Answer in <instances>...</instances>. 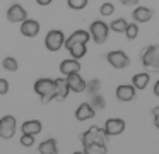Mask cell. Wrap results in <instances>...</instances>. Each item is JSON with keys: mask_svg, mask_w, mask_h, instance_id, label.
<instances>
[{"mask_svg": "<svg viewBox=\"0 0 159 154\" xmlns=\"http://www.w3.org/2000/svg\"><path fill=\"white\" fill-rule=\"evenodd\" d=\"M106 132L104 128H99V127L93 125L89 130L80 135V140H82V147L86 154H106L108 147H106Z\"/></svg>", "mask_w": 159, "mask_h": 154, "instance_id": "cell-1", "label": "cell"}, {"mask_svg": "<svg viewBox=\"0 0 159 154\" xmlns=\"http://www.w3.org/2000/svg\"><path fill=\"white\" fill-rule=\"evenodd\" d=\"M34 92L39 96L43 105H48L57 98V91H55V79L50 77H41L34 82Z\"/></svg>", "mask_w": 159, "mask_h": 154, "instance_id": "cell-2", "label": "cell"}, {"mask_svg": "<svg viewBox=\"0 0 159 154\" xmlns=\"http://www.w3.org/2000/svg\"><path fill=\"white\" fill-rule=\"evenodd\" d=\"M142 65L151 70L159 72V44H152V46H147L140 55Z\"/></svg>", "mask_w": 159, "mask_h": 154, "instance_id": "cell-3", "label": "cell"}, {"mask_svg": "<svg viewBox=\"0 0 159 154\" xmlns=\"http://www.w3.org/2000/svg\"><path fill=\"white\" fill-rule=\"evenodd\" d=\"M108 33H110V26L103 21H94L89 27V34L93 38V41H96L98 44L106 43L108 40Z\"/></svg>", "mask_w": 159, "mask_h": 154, "instance_id": "cell-4", "label": "cell"}, {"mask_svg": "<svg viewBox=\"0 0 159 154\" xmlns=\"http://www.w3.org/2000/svg\"><path fill=\"white\" fill-rule=\"evenodd\" d=\"M65 43V34L60 29H52L45 38V46L48 51H58Z\"/></svg>", "mask_w": 159, "mask_h": 154, "instance_id": "cell-5", "label": "cell"}, {"mask_svg": "<svg viewBox=\"0 0 159 154\" xmlns=\"http://www.w3.org/2000/svg\"><path fill=\"white\" fill-rule=\"evenodd\" d=\"M106 60L108 63L111 65L113 68H118V70H121V68H127L128 65H130V58H128V55L125 53V51L121 50H113L110 51V53L106 55Z\"/></svg>", "mask_w": 159, "mask_h": 154, "instance_id": "cell-6", "label": "cell"}, {"mask_svg": "<svg viewBox=\"0 0 159 154\" xmlns=\"http://www.w3.org/2000/svg\"><path fill=\"white\" fill-rule=\"evenodd\" d=\"M16 133V118L12 115H5L0 118V137L2 139H11Z\"/></svg>", "mask_w": 159, "mask_h": 154, "instance_id": "cell-7", "label": "cell"}, {"mask_svg": "<svg viewBox=\"0 0 159 154\" xmlns=\"http://www.w3.org/2000/svg\"><path fill=\"white\" fill-rule=\"evenodd\" d=\"M125 127H127L125 120H121V118H110V120H106V123H104V132H106L108 137H115V135L123 133L125 132Z\"/></svg>", "mask_w": 159, "mask_h": 154, "instance_id": "cell-8", "label": "cell"}, {"mask_svg": "<svg viewBox=\"0 0 159 154\" xmlns=\"http://www.w3.org/2000/svg\"><path fill=\"white\" fill-rule=\"evenodd\" d=\"M7 19L11 21V22H16V24H21L24 19H28V12H26V9L22 5H19V3H14V5H11L7 9Z\"/></svg>", "mask_w": 159, "mask_h": 154, "instance_id": "cell-9", "label": "cell"}, {"mask_svg": "<svg viewBox=\"0 0 159 154\" xmlns=\"http://www.w3.org/2000/svg\"><path fill=\"white\" fill-rule=\"evenodd\" d=\"M65 79H67V82H69L70 91H74V92H82V91H86L87 82L84 81L82 77H80L79 72H72V74L65 75Z\"/></svg>", "mask_w": 159, "mask_h": 154, "instance_id": "cell-10", "label": "cell"}, {"mask_svg": "<svg viewBox=\"0 0 159 154\" xmlns=\"http://www.w3.org/2000/svg\"><path fill=\"white\" fill-rule=\"evenodd\" d=\"M21 33L26 38H36L39 34V22L34 19H24L21 22Z\"/></svg>", "mask_w": 159, "mask_h": 154, "instance_id": "cell-11", "label": "cell"}, {"mask_svg": "<svg viewBox=\"0 0 159 154\" xmlns=\"http://www.w3.org/2000/svg\"><path fill=\"white\" fill-rule=\"evenodd\" d=\"M115 94H116V99L121 103H128L132 101V99L135 98V87L134 84H121L116 87V91H115Z\"/></svg>", "mask_w": 159, "mask_h": 154, "instance_id": "cell-12", "label": "cell"}, {"mask_svg": "<svg viewBox=\"0 0 159 154\" xmlns=\"http://www.w3.org/2000/svg\"><path fill=\"white\" fill-rule=\"evenodd\" d=\"M96 116V110L91 106V103H80L75 110V118L79 122H86V120H91Z\"/></svg>", "mask_w": 159, "mask_h": 154, "instance_id": "cell-13", "label": "cell"}, {"mask_svg": "<svg viewBox=\"0 0 159 154\" xmlns=\"http://www.w3.org/2000/svg\"><path fill=\"white\" fill-rule=\"evenodd\" d=\"M91 40V34H89V31H86V29H77V31H74L72 34H70L69 38H65V43H63V46H69L70 43H86L87 44V41Z\"/></svg>", "mask_w": 159, "mask_h": 154, "instance_id": "cell-14", "label": "cell"}, {"mask_svg": "<svg viewBox=\"0 0 159 154\" xmlns=\"http://www.w3.org/2000/svg\"><path fill=\"white\" fill-rule=\"evenodd\" d=\"M132 17H134L135 22H149V21L154 17V10L149 9V7H137V9L134 10V14H132Z\"/></svg>", "mask_w": 159, "mask_h": 154, "instance_id": "cell-15", "label": "cell"}, {"mask_svg": "<svg viewBox=\"0 0 159 154\" xmlns=\"http://www.w3.org/2000/svg\"><path fill=\"white\" fill-rule=\"evenodd\" d=\"M80 70V62L77 58H67V60H62L60 63V72L63 75H69L72 72H79Z\"/></svg>", "mask_w": 159, "mask_h": 154, "instance_id": "cell-16", "label": "cell"}, {"mask_svg": "<svg viewBox=\"0 0 159 154\" xmlns=\"http://www.w3.org/2000/svg\"><path fill=\"white\" fill-rule=\"evenodd\" d=\"M55 91H57V98L55 99H65L70 92V87H69V82H67L65 77H58L55 79Z\"/></svg>", "mask_w": 159, "mask_h": 154, "instance_id": "cell-17", "label": "cell"}, {"mask_svg": "<svg viewBox=\"0 0 159 154\" xmlns=\"http://www.w3.org/2000/svg\"><path fill=\"white\" fill-rule=\"evenodd\" d=\"M41 130H43V125H41L39 120H26L21 127V132L29 133V135H38Z\"/></svg>", "mask_w": 159, "mask_h": 154, "instance_id": "cell-18", "label": "cell"}, {"mask_svg": "<svg viewBox=\"0 0 159 154\" xmlns=\"http://www.w3.org/2000/svg\"><path fill=\"white\" fill-rule=\"evenodd\" d=\"M69 50V53L72 55V58H77L80 60L82 57L87 55V44L86 43H70L69 46H65Z\"/></svg>", "mask_w": 159, "mask_h": 154, "instance_id": "cell-19", "label": "cell"}, {"mask_svg": "<svg viewBox=\"0 0 159 154\" xmlns=\"http://www.w3.org/2000/svg\"><path fill=\"white\" fill-rule=\"evenodd\" d=\"M38 152L39 154H57V152H58L57 139L50 137V139L45 140V142H41V144H39V147H38Z\"/></svg>", "mask_w": 159, "mask_h": 154, "instance_id": "cell-20", "label": "cell"}, {"mask_svg": "<svg viewBox=\"0 0 159 154\" xmlns=\"http://www.w3.org/2000/svg\"><path fill=\"white\" fill-rule=\"evenodd\" d=\"M149 81H151V75L147 74V72H140V74H135L134 77H132V82H134V87L135 89H145L149 84Z\"/></svg>", "mask_w": 159, "mask_h": 154, "instance_id": "cell-21", "label": "cell"}, {"mask_svg": "<svg viewBox=\"0 0 159 154\" xmlns=\"http://www.w3.org/2000/svg\"><path fill=\"white\" fill-rule=\"evenodd\" d=\"M127 26H128V22L125 19H115L113 22L110 24V29L113 31V33H125Z\"/></svg>", "mask_w": 159, "mask_h": 154, "instance_id": "cell-22", "label": "cell"}, {"mask_svg": "<svg viewBox=\"0 0 159 154\" xmlns=\"http://www.w3.org/2000/svg\"><path fill=\"white\" fill-rule=\"evenodd\" d=\"M2 67H4L5 70H9V72H16L19 68V63H17V60H16L14 57H5L4 60H2Z\"/></svg>", "mask_w": 159, "mask_h": 154, "instance_id": "cell-23", "label": "cell"}, {"mask_svg": "<svg viewBox=\"0 0 159 154\" xmlns=\"http://www.w3.org/2000/svg\"><path fill=\"white\" fill-rule=\"evenodd\" d=\"M93 96V101H91V106H93L94 110H103L104 106H106V101H104V98L99 94V92H94Z\"/></svg>", "mask_w": 159, "mask_h": 154, "instance_id": "cell-24", "label": "cell"}, {"mask_svg": "<svg viewBox=\"0 0 159 154\" xmlns=\"http://www.w3.org/2000/svg\"><path fill=\"white\" fill-rule=\"evenodd\" d=\"M125 36H127L128 40H135V38L139 36V26H137V24H135V22L128 24L127 29H125Z\"/></svg>", "mask_w": 159, "mask_h": 154, "instance_id": "cell-25", "label": "cell"}, {"mask_svg": "<svg viewBox=\"0 0 159 154\" xmlns=\"http://www.w3.org/2000/svg\"><path fill=\"white\" fill-rule=\"evenodd\" d=\"M87 2H89V0H67V5L72 10H82L84 7L87 5Z\"/></svg>", "mask_w": 159, "mask_h": 154, "instance_id": "cell-26", "label": "cell"}, {"mask_svg": "<svg viewBox=\"0 0 159 154\" xmlns=\"http://www.w3.org/2000/svg\"><path fill=\"white\" fill-rule=\"evenodd\" d=\"M113 12H115V5H113V3H110V2H104L103 5L99 7V14H101V16H104V17L111 16Z\"/></svg>", "mask_w": 159, "mask_h": 154, "instance_id": "cell-27", "label": "cell"}, {"mask_svg": "<svg viewBox=\"0 0 159 154\" xmlns=\"http://www.w3.org/2000/svg\"><path fill=\"white\" fill-rule=\"evenodd\" d=\"M33 144H34V135L22 133V137H21V146H22V147H31Z\"/></svg>", "mask_w": 159, "mask_h": 154, "instance_id": "cell-28", "label": "cell"}, {"mask_svg": "<svg viewBox=\"0 0 159 154\" xmlns=\"http://www.w3.org/2000/svg\"><path fill=\"white\" fill-rule=\"evenodd\" d=\"M86 91H89L91 94H94V92H99V81H91V82H87V86H86Z\"/></svg>", "mask_w": 159, "mask_h": 154, "instance_id": "cell-29", "label": "cell"}, {"mask_svg": "<svg viewBox=\"0 0 159 154\" xmlns=\"http://www.w3.org/2000/svg\"><path fill=\"white\" fill-rule=\"evenodd\" d=\"M7 92H9V81L0 79V94H7Z\"/></svg>", "mask_w": 159, "mask_h": 154, "instance_id": "cell-30", "label": "cell"}, {"mask_svg": "<svg viewBox=\"0 0 159 154\" xmlns=\"http://www.w3.org/2000/svg\"><path fill=\"white\" fill-rule=\"evenodd\" d=\"M152 118H154V127L159 128V106H156V108L152 110Z\"/></svg>", "mask_w": 159, "mask_h": 154, "instance_id": "cell-31", "label": "cell"}, {"mask_svg": "<svg viewBox=\"0 0 159 154\" xmlns=\"http://www.w3.org/2000/svg\"><path fill=\"white\" fill-rule=\"evenodd\" d=\"M121 3L123 5H137L139 0H121Z\"/></svg>", "mask_w": 159, "mask_h": 154, "instance_id": "cell-32", "label": "cell"}, {"mask_svg": "<svg viewBox=\"0 0 159 154\" xmlns=\"http://www.w3.org/2000/svg\"><path fill=\"white\" fill-rule=\"evenodd\" d=\"M52 2H53V0H36V3H38V5H43V7H45V5H50Z\"/></svg>", "mask_w": 159, "mask_h": 154, "instance_id": "cell-33", "label": "cell"}, {"mask_svg": "<svg viewBox=\"0 0 159 154\" xmlns=\"http://www.w3.org/2000/svg\"><path fill=\"white\" fill-rule=\"evenodd\" d=\"M154 96H157V98H159V79L156 81V84H154Z\"/></svg>", "mask_w": 159, "mask_h": 154, "instance_id": "cell-34", "label": "cell"}]
</instances>
